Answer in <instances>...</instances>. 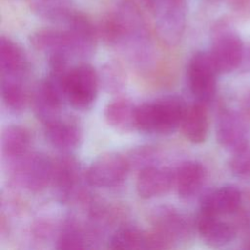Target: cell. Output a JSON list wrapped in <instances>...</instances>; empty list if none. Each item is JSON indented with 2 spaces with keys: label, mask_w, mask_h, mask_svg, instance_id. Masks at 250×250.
Here are the masks:
<instances>
[{
  "label": "cell",
  "mask_w": 250,
  "mask_h": 250,
  "mask_svg": "<svg viewBox=\"0 0 250 250\" xmlns=\"http://www.w3.org/2000/svg\"><path fill=\"white\" fill-rule=\"evenodd\" d=\"M233 12L244 18H250V0H229Z\"/></svg>",
  "instance_id": "f546056e"
},
{
  "label": "cell",
  "mask_w": 250,
  "mask_h": 250,
  "mask_svg": "<svg viewBox=\"0 0 250 250\" xmlns=\"http://www.w3.org/2000/svg\"><path fill=\"white\" fill-rule=\"evenodd\" d=\"M243 247L245 249H250V234L245 238V240L243 242Z\"/></svg>",
  "instance_id": "1f68e13d"
},
{
  "label": "cell",
  "mask_w": 250,
  "mask_h": 250,
  "mask_svg": "<svg viewBox=\"0 0 250 250\" xmlns=\"http://www.w3.org/2000/svg\"><path fill=\"white\" fill-rule=\"evenodd\" d=\"M88 247L84 231L74 222L66 223L60 231L56 248L58 249H83Z\"/></svg>",
  "instance_id": "4316f807"
},
{
  "label": "cell",
  "mask_w": 250,
  "mask_h": 250,
  "mask_svg": "<svg viewBox=\"0 0 250 250\" xmlns=\"http://www.w3.org/2000/svg\"><path fill=\"white\" fill-rule=\"evenodd\" d=\"M98 36L108 46H122L124 42V27L115 9L104 14L97 26Z\"/></svg>",
  "instance_id": "cb8c5ba5"
},
{
  "label": "cell",
  "mask_w": 250,
  "mask_h": 250,
  "mask_svg": "<svg viewBox=\"0 0 250 250\" xmlns=\"http://www.w3.org/2000/svg\"><path fill=\"white\" fill-rule=\"evenodd\" d=\"M195 228L203 241L212 247H222L231 242L236 235V226L222 217L198 213Z\"/></svg>",
  "instance_id": "4fadbf2b"
},
{
  "label": "cell",
  "mask_w": 250,
  "mask_h": 250,
  "mask_svg": "<svg viewBox=\"0 0 250 250\" xmlns=\"http://www.w3.org/2000/svg\"><path fill=\"white\" fill-rule=\"evenodd\" d=\"M242 191L234 186L227 185L217 188L202 198L200 212L213 216H232L242 200Z\"/></svg>",
  "instance_id": "5bb4252c"
},
{
  "label": "cell",
  "mask_w": 250,
  "mask_h": 250,
  "mask_svg": "<svg viewBox=\"0 0 250 250\" xmlns=\"http://www.w3.org/2000/svg\"><path fill=\"white\" fill-rule=\"evenodd\" d=\"M153 229L165 234L174 244L186 240L191 233L189 219L172 206L156 208L151 217Z\"/></svg>",
  "instance_id": "7c38bea8"
},
{
  "label": "cell",
  "mask_w": 250,
  "mask_h": 250,
  "mask_svg": "<svg viewBox=\"0 0 250 250\" xmlns=\"http://www.w3.org/2000/svg\"><path fill=\"white\" fill-rule=\"evenodd\" d=\"M24 78L0 77L1 98L5 106L13 112L22 111L27 104Z\"/></svg>",
  "instance_id": "603a6c76"
},
{
  "label": "cell",
  "mask_w": 250,
  "mask_h": 250,
  "mask_svg": "<svg viewBox=\"0 0 250 250\" xmlns=\"http://www.w3.org/2000/svg\"><path fill=\"white\" fill-rule=\"evenodd\" d=\"M229 166L233 175L250 178V145L232 152Z\"/></svg>",
  "instance_id": "83f0119b"
},
{
  "label": "cell",
  "mask_w": 250,
  "mask_h": 250,
  "mask_svg": "<svg viewBox=\"0 0 250 250\" xmlns=\"http://www.w3.org/2000/svg\"><path fill=\"white\" fill-rule=\"evenodd\" d=\"M236 227H245L250 224V192L242 193V200L237 211L232 215Z\"/></svg>",
  "instance_id": "f1b7e54d"
},
{
  "label": "cell",
  "mask_w": 250,
  "mask_h": 250,
  "mask_svg": "<svg viewBox=\"0 0 250 250\" xmlns=\"http://www.w3.org/2000/svg\"><path fill=\"white\" fill-rule=\"evenodd\" d=\"M65 30L72 58L87 60L95 54L98 31L86 15L75 11L65 24Z\"/></svg>",
  "instance_id": "9c48e42d"
},
{
  "label": "cell",
  "mask_w": 250,
  "mask_h": 250,
  "mask_svg": "<svg viewBox=\"0 0 250 250\" xmlns=\"http://www.w3.org/2000/svg\"><path fill=\"white\" fill-rule=\"evenodd\" d=\"M153 17L159 40L173 47L181 41L187 21V0H144Z\"/></svg>",
  "instance_id": "7a4b0ae2"
},
{
  "label": "cell",
  "mask_w": 250,
  "mask_h": 250,
  "mask_svg": "<svg viewBox=\"0 0 250 250\" xmlns=\"http://www.w3.org/2000/svg\"><path fill=\"white\" fill-rule=\"evenodd\" d=\"M110 249H146V231L132 226L119 228L108 239Z\"/></svg>",
  "instance_id": "d4e9b609"
},
{
  "label": "cell",
  "mask_w": 250,
  "mask_h": 250,
  "mask_svg": "<svg viewBox=\"0 0 250 250\" xmlns=\"http://www.w3.org/2000/svg\"><path fill=\"white\" fill-rule=\"evenodd\" d=\"M220 73H229L236 69L243 58V42L225 21H219L214 28V37L209 52Z\"/></svg>",
  "instance_id": "5b68a950"
},
{
  "label": "cell",
  "mask_w": 250,
  "mask_h": 250,
  "mask_svg": "<svg viewBox=\"0 0 250 250\" xmlns=\"http://www.w3.org/2000/svg\"><path fill=\"white\" fill-rule=\"evenodd\" d=\"M216 137L222 147L236 151L250 145V122L241 112L224 109L217 118Z\"/></svg>",
  "instance_id": "ba28073f"
},
{
  "label": "cell",
  "mask_w": 250,
  "mask_h": 250,
  "mask_svg": "<svg viewBox=\"0 0 250 250\" xmlns=\"http://www.w3.org/2000/svg\"><path fill=\"white\" fill-rule=\"evenodd\" d=\"M31 143L30 134L21 125H9L1 135V148L8 161L19 158L28 152Z\"/></svg>",
  "instance_id": "44dd1931"
},
{
  "label": "cell",
  "mask_w": 250,
  "mask_h": 250,
  "mask_svg": "<svg viewBox=\"0 0 250 250\" xmlns=\"http://www.w3.org/2000/svg\"><path fill=\"white\" fill-rule=\"evenodd\" d=\"M31 7L40 18L64 25L76 11L70 0H32Z\"/></svg>",
  "instance_id": "7402d4cb"
},
{
  "label": "cell",
  "mask_w": 250,
  "mask_h": 250,
  "mask_svg": "<svg viewBox=\"0 0 250 250\" xmlns=\"http://www.w3.org/2000/svg\"><path fill=\"white\" fill-rule=\"evenodd\" d=\"M210 1H216V0H210Z\"/></svg>",
  "instance_id": "d6a6232c"
},
{
  "label": "cell",
  "mask_w": 250,
  "mask_h": 250,
  "mask_svg": "<svg viewBox=\"0 0 250 250\" xmlns=\"http://www.w3.org/2000/svg\"><path fill=\"white\" fill-rule=\"evenodd\" d=\"M45 137L54 147L68 153L81 142V130L76 123L62 116L44 124Z\"/></svg>",
  "instance_id": "9a60e30c"
},
{
  "label": "cell",
  "mask_w": 250,
  "mask_h": 250,
  "mask_svg": "<svg viewBox=\"0 0 250 250\" xmlns=\"http://www.w3.org/2000/svg\"><path fill=\"white\" fill-rule=\"evenodd\" d=\"M100 85L110 94L121 92L126 85V73L124 68L116 62H105L99 73Z\"/></svg>",
  "instance_id": "484cf974"
},
{
  "label": "cell",
  "mask_w": 250,
  "mask_h": 250,
  "mask_svg": "<svg viewBox=\"0 0 250 250\" xmlns=\"http://www.w3.org/2000/svg\"><path fill=\"white\" fill-rule=\"evenodd\" d=\"M130 170V160L118 152L98 156L88 167L85 178L95 188H112L121 184Z\"/></svg>",
  "instance_id": "52a82bcc"
},
{
  "label": "cell",
  "mask_w": 250,
  "mask_h": 250,
  "mask_svg": "<svg viewBox=\"0 0 250 250\" xmlns=\"http://www.w3.org/2000/svg\"><path fill=\"white\" fill-rule=\"evenodd\" d=\"M27 60L23 50L11 38H0V77L24 78Z\"/></svg>",
  "instance_id": "e0dca14e"
},
{
  "label": "cell",
  "mask_w": 250,
  "mask_h": 250,
  "mask_svg": "<svg viewBox=\"0 0 250 250\" xmlns=\"http://www.w3.org/2000/svg\"><path fill=\"white\" fill-rule=\"evenodd\" d=\"M187 107L177 95L143 103L136 108V128L146 134H171L181 127Z\"/></svg>",
  "instance_id": "6da1fadb"
},
{
  "label": "cell",
  "mask_w": 250,
  "mask_h": 250,
  "mask_svg": "<svg viewBox=\"0 0 250 250\" xmlns=\"http://www.w3.org/2000/svg\"><path fill=\"white\" fill-rule=\"evenodd\" d=\"M206 179L204 166L194 160L183 162L175 171V186L178 195L189 199L199 192Z\"/></svg>",
  "instance_id": "2e32d148"
},
{
  "label": "cell",
  "mask_w": 250,
  "mask_h": 250,
  "mask_svg": "<svg viewBox=\"0 0 250 250\" xmlns=\"http://www.w3.org/2000/svg\"><path fill=\"white\" fill-rule=\"evenodd\" d=\"M241 107V113L244 115V117L250 122V91L246 92L241 100L240 104Z\"/></svg>",
  "instance_id": "4dcf8cb0"
},
{
  "label": "cell",
  "mask_w": 250,
  "mask_h": 250,
  "mask_svg": "<svg viewBox=\"0 0 250 250\" xmlns=\"http://www.w3.org/2000/svg\"><path fill=\"white\" fill-rule=\"evenodd\" d=\"M99 73L88 62L69 68L64 82L65 100L72 107L87 110L94 104L100 87Z\"/></svg>",
  "instance_id": "277c9868"
},
{
  "label": "cell",
  "mask_w": 250,
  "mask_h": 250,
  "mask_svg": "<svg viewBox=\"0 0 250 250\" xmlns=\"http://www.w3.org/2000/svg\"><path fill=\"white\" fill-rule=\"evenodd\" d=\"M219 74L209 52H197L189 60L187 77L189 91L196 102L208 104L217 91Z\"/></svg>",
  "instance_id": "8992f818"
},
{
  "label": "cell",
  "mask_w": 250,
  "mask_h": 250,
  "mask_svg": "<svg viewBox=\"0 0 250 250\" xmlns=\"http://www.w3.org/2000/svg\"><path fill=\"white\" fill-rule=\"evenodd\" d=\"M136 108L137 105L128 99H115L108 103L104 108L105 121L110 127L121 133L137 130Z\"/></svg>",
  "instance_id": "ffe728a7"
},
{
  "label": "cell",
  "mask_w": 250,
  "mask_h": 250,
  "mask_svg": "<svg viewBox=\"0 0 250 250\" xmlns=\"http://www.w3.org/2000/svg\"><path fill=\"white\" fill-rule=\"evenodd\" d=\"M207 104L194 102L187 107L181 127L184 136L193 144L205 142L209 132V116Z\"/></svg>",
  "instance_id": "ac0fdd59"
},
{
  "label": "cell",
  "mask_w": 250,
  "mask_h": 250,
  "mask_svg": "<svg viewBox=\"0 0 250 250\" xmlns=\"http://www.w3.org/2000/svg\"><path fill=\"white\" fill-rule=\"evenodd\" d=\"M14 181L25 189L38 192L51 186L54 160L41 152H27L10 160Z\"/></svg>",
  "instance_id": "3957f363"
},
{
  "label": "cell",
  "mask_w": 250,
  "mask_h": 250,
  "mask_svg": "<svg viewBox=\"0 0 250 250\" xmlns=\"http://www.w3.org/2000/svg\"><path fill=\"white\" fill-rule=\"evenodd\" d=\"M32 47L48 56L55 54H66L72 58L69 48V40L65 29L42 28L34 31L29 36Z\"/></svg>",
  "instance_id": "d6986e66"
},
{
  "label": "cell",
  "mask_w": 250,
  "mask_h": 250,
  "mask_svg": "<svg viewBox=\"0 0 250 250\" xmlns=\"http://www.w3.org/2000/svg\"><path fill=\"white\" fill-rule=\"evenodd\" d=\"M173 185H175V172L168 167L150 164L140 171L136 189L140 197L151 199L167 193Z\"/></svg>",
  "instance_id": "8fae6325"
},
{
  "label": "cell",
  "mask_w": 250,
  "mask_h": 250,
  "mask_svg": "<svg viewBox=\"0 0 250 250\" xmlns=\"http://www.w3.org/2000/svg\"><path fill=\"white\" fill-rule=\"evenodd\" d=\"M80 178L81 168L74 156L64 153L54 160L51 186L60 202H68L75 196L80 184Z\"/></svg>",
  "instance_id": "30bf717a"
}]
</instances>
